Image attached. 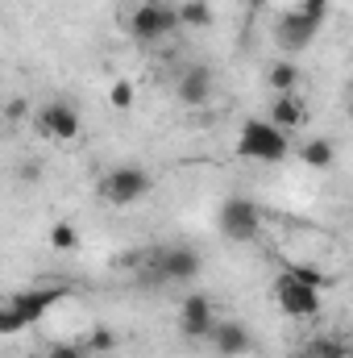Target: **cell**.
Masks as SVG:
<instances>
[{"instance_id":"obj_1","label":"cell","mask_w":353,"mask_h":358,"mask_svg":"<svg viewBox=\"0 0 353 358\" xmlns=\"http://www.w3.org/2000/svg\"><path fill=\"white\" fill-rule=\"evenodd\" d=\"M71 296V287L67 283H33V287H25V292H13L8 300H4V308H0V334L4 338H17L25 325H33V321H42L59 300H67Z\"/></svg>"},{"instance_id":"obj_2","label":"cell","mask_w":353,"mask_h":358,"mask_svg":"<svg viewBox=\"0 0 353 358\" xmlns=\"http://www.w3.org/2000/svg\"><path fill=\"white\" fill-rule=\"evenodd\" d=\"M233 150L250 163H283L291 155V134L278 129L270 117H246L237 125V142Z\"/></svg>"},{"instance_id":"obj_3","label":"cell","mask_w":353,"mask_h":358,"mask_svg":"<svg viewBox=\"0 0 353 358\" xmlns=\"http://www.w3.org/2000/svg\"><path fill=\"white\" fill-rule=\"evenodd\" d=\"M150 192H154V176L146 167H137V163H117V167H108L100 176V183H96V196L108 208H129V204L146 200Z\"/></svg>"},{"instance_id":"obj_4","label":"cell","mask_w":353,"mask_h":358,"mask_svg":"<svg viewBox=\"0 0 353 358\" xmlns=\"http://www.w3.org/2000/svg\"><path fill=\"white\" fill-rule=\"evenodd\" d=\"M200 271H204V259H200L191 246L171 242V246H158V250L146 259L142 279H150V283H191Z\"/></svg>"},{"instance_id":"obj_5","label":"cell","mask_w":353,"mask_h":358,"mask_svg":"<svg viewBox=\"0 0 353 358\" xmlns=\"http://www.w3.org/2000/svg\"><path fill=\"white\" fill-rule=\"evenodd\" d=\"M175 29H179V4H171V0H142L125 17V34L133 42H163Z\"/></svg>"},{"instance_id":"obj_6","label":"cell","mask_w":353,"mask_h":358,"mask_svg":"<svg viewBox=\"0 0 353 358\" xmlns=\"http://www.w3.org/2000/svg\"><path fill=\"white\" fill-rule=\"evenodd\" d=\"M216 229L225 242H254L262 234V208L250 196H225L216 208Z\"/></svg>"},{"instance_id":"obj_7","label":"cell","mask_w":353,"mask_h":358,"mask_svg":"<svg viewBox=\"0 0 353 358\" xmlns=\"http://www.w3.org/2000/svg\"><path fill=\"white\" fill-rule=\"evenodd\" d=\"M29 121H33V129H38L46 142H75V138L84 134V117H80V108L67 104V100H46V104H38Z\"/></svg>"},{"instance_id":"obj_8","label":"cell","mask_w":353,"mask_h":358,"mask_svg":"<svg viewBox=\"0 0 353 358\" xmlns=\"http://www.w3.org/2000/svg\"><path fill=\"white\" fill-rule=\"evenodd\" d=\"M270 296H274L278 313H283V317H291V321H312V317H320V292H316V287H308V283H299V279H291L287 271H278V275H274Z\"/></svg>"},{"instance_id":"obj_9","label":"cell","mask_w":353,"mask_h":358,"mask_svg":"<svg viewBox=\"0 0 353 358\" xmlns=\"http://www.w3.org/2000/svg\"><path fill=\"white\" fill-rule=\"evenodd\" d=\"M216 321H220L216 317V300L208 292H187L183 304H179V313H175V325L187 342H212Z\"/></svg>"},{"instance_id":"obj_10","label":"cell","mask_w":353,"mask_h":358,"mask_svg":"<svg viewBox=\"0 0 353 358\" xmlns=\"http://www.w3.org/2000/svg\"><path fill=\"white\" fill-rule=\"evenodd\" d=\"M316 34H320V25H316V21H308L299 8H287V13L274 21V42H278V50H283L287 59L303 55V50L316 42Z\"/></svg>"},{"instance_id":"obj_11","label":"cell","mask_w":353,"mask_h":358,"mask_svg":"<svg viewBox=\"0 0 353 358\" xmlns=\"http://www.w3.org/2000/svg\"><path fill=\"white\" fill-rule=\"evenodd\" d=\"M208 346L220 358H246V355H254V329L246 321H237V317H220Z\"/></svg>"},{"instance_id":"obj_12","label":"cell","mask_w":353,"mask_h":358,"mask_svg":"<svg viewBox=\"0 0 353 358\" xmlns=\"http://www.w3.org/2000/svg\"><path fill=\"white\" fill-rule=\"evenodd\" d=\"M212 92H216V80H212V67H204V63H191L175 80V96L187 108H204L212 100Z\"/></svg>"},{"instance_id":"obj_13","label":"cell","mask_w":353,"mask_h":358,"mask_svg":"<svg viewBox=\"0 0 353 358\" xmlns=\"http://www.w3.org/2000/svg\"><path fill=\"white\" fill-rule=\"evenodd\" d=\"M266 117L278 125V129H303L308 125V100L299 96V92H287V96H274L270 100V108H266Z\"/></svg>"},{"instance_id":"obj_14","label":"cell","mask_w":353,"mask_h":358,"mask_svg":"<svg viewBox=\"0 0 353 358\" xmlns=\"http://www.w3.org/2000/svg\"><path fill=\"white\" fill-rule=\"evenodd\" d=\"M303 84V67L295 63V59H274L270 67H266V88L274 92V96H287V92H299Z\"/></svg>"},{"instance_id":"obj_15","label":"cell","mask_w":353,"mask_h":358,"mask_svg":"<svg viewBox=\"0 0 353 358\" xmlns=\"http://www.w3.org/2000/svg\"><path fill=\"white\" fill-rule=\"evenodd\" d=\"M299 159H303L312 171H329V167L337 163V146H333L329 138H308V142L299 146Z\"/></svg>"},{"instance_id":"obj_16","label":"cell","mask_w":353,"mask_h":358,"mask_svg":"<svg viewBox=\"0 0 353 358\" xmlns=\"http://www.w3.org/2000/svg\"><path fill=\"white\" fill-rule=\"evenodd\" d=\"M216 17H212V4L208 0H179V25L183 29H208Z\"/></svg>"},{"instance_id":"obj_17","label":"cell","mask_w":353,"mask_h":358,"mask_svg":"<svg viewBox=\"0 0 353 358\" xmlns=\"http://www.w3.org/2000/svg\"><path fill=\"white\" fill-rule=\"evenodd\" d=\"M283 271H287L291 279H299V283H308V287H316V292H329V287L337 283V279H333L329 271L312 267V263H287V267H283Z\"/></svg>"},{"instance_id":"obj_18","label":"cell","mask_w":353,"mask_h":358,"mask_svg":"<svg viewBox=\"0 0 353 358\" xmlns=\"http://www.w3.org/2000/svg\"><path fill=\"white\" fill-rule=\"evenodd\" d=\"M50 250L75 255V250H80V229H75L71 221H54V225H50Z\"/></svg>"},{"instance_id":"obj_19","label":"cell","mask_w":353,"mask_h":358,"mask_svg":"<svg viewBox=\"0 0 353 358\" xmlns=\"http://www.w3.org/2000/svg\"><path fill=\"white\" fill-rule=\"evenodd\" d=\"M308 350H312L316 358H345V355H350V346H345L341 338H312V342H308Z\"/></svg>"},{"instance_id":"obj_20","label":"cell","mask_w":353,"mask_h":358,"mask_svg":"<svg viewBox=\"0 0 353 358\" xmlns=\"http://www.w3.org/2000/svg\"><path fill=\"white\" fill-rule=\"evenodd\" d=\"M108 104H112L117 113L133 108V80H117V84L108 88Z\"/></svg>"},{"instance_id":"obj_21","label":"cell","mask_w":353,"mask_h":358,"mask_svg":"<svg viewBox=\"0 0 353 358\" xmlns=\"http://www.w3.org/2000/svg\"><path fill=\"white\" fill-rule=\"evenodd\" d=\"M295 8H299L308 21H316V25L324 29V21H329V13H333V0H299Z\"/></svg>"},{"instance_id":"obj_22","label":"cell","mask_w":353,"mask_h":358,"mask_svg":"<svg viewBox=\"0 0 353 358\" xmlns=\"http://www.w3.org/2000/svg\"><path fill=\"white\" fill-rule=\"evenodd\" d=\"M88 350L91 355H112V350H117V334H112V329H91Z\"/></svg>"},{"instance_id":"obj_23","label":"cell","mask_w":353,"mask_h":358,"mask_svg":"<svg viewBox=\"0 0 353 358\" xmlns=\"http://www.w3.org/2000/svg\"><path fill=\"white\" fill-rule=\"evenodd\" d=\"M25 117H33V108H29V100H25V96H13V100L4 104V121H8V125H21Z\"/></svg>"},{"instance_id":"obj_24","label":"cell","mask_w":353,"mask_h":358,"mask_svg":"<svg viewBox=\"0 0 353 358\" xmlns=\"http://www.w3.org/2000/svg\"><path fill=\"white\" fill-rule=\"evenodd\" d=\"M42 355L46 358H88V350H84L80 342H54V346H46Z\"/></svg>"},{"instance_id":"obj_25","label":"cell","mask_w":353,"mask_h":358,"mask_svg":"<svg viewBox=\"0 0 353 358\" xmlns=\"http://www.w3.org/2000/svg\"><path fill=\"white\" fill-rule=\"evenodd\" d=\"M266 4H270V0H246V25H254V21H258V13H262Z\"/></svg>"},{"instance_id":"obj_26","label":"cell","mask_w":353,"mask_h":358,"mask_svg":"<svg viewBox=\"0 0 353 358\" xmlns=\"http://www.w3.org/2000/svg\"><path fill=\"white\" fill-rule=\"evenodd\" d=\"M287 358H316V355H312V350L303 346V350H291V355H287Z\"/></svg>"},{"instance_id":"obj_27","label":"cell","mask_w":353,"mask_h":358,"mask_svg":"<svg viewBox=\"0 0 353 358\" xmlns=\"http://www.w3.org/2000/svg\"><path fill=\"white\" fill-rule=\"evenodd\" d=\"M345 113H350V121H353V96H350V108H345Z\"/></svg>"},{"instance_id":"obj_28","label":"cell","mask_w":353,"mask_h":358,"mask_svg":"<svg viewBox=\"0 0 353 358\" xmlns=\"http://www.w3.org/2000/svg\"><path fill=\"white\" fill-rule=\"evenodd\" d=\"M25 358H46V355H33V350H29V355H25Z\"/></svg>"},{"instance_id":"obj_29","label":"cell","mask_w":353,"mask_h":358,"mask_svg":"<svg viewBox=\"0 0 353 358\" xmlns=\"http://www.w3.org/2000/svg\"><path fill=\"white\" fill-rule=\"evenodd\" d=\"M345 358H353V355H345Z\"/></svg>"}]
</instances>
